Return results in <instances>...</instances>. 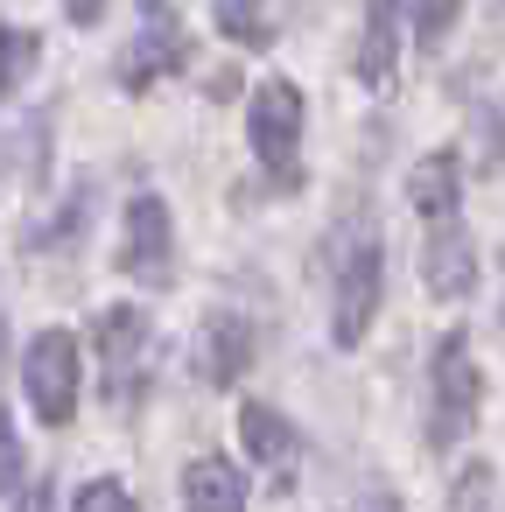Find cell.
Returning <instances> with one entry per match:
<instances>
[{"instance_id": "6da1fadb", "label": "cell", "mask_w": 505, "mask_h": 512, "mask_svg": "<svg viewBox=\"0 0 505 512\" xmlns=\"http://www.w3.org/2000/svg\"><path fill=\"white\" fill-rule=\"evenodd\" d=\"M477 400H484V372L470 358V330H442L428 365V449H456L477 421Z\"/></svg>"}, {"instance_id": "7a4b0ae2", "label": "cell", "mask_w": 505, "mask_h": 512, "mask_svg": "<svg viewBox=\"0 0 505 512\" xmlns=\"http://www.w3.org/2000/svg\"><path fill=\"white\" fill-rule=\"evenodd\" d=\"M246 141L260 155V176L274 190H295L302 183V92L288 78H267L246 106Z\"/></svg>"}, {"instance_id": "3957f363", "label": "cell", "mask_w": 505, "mask_h": 512, "mask_svg": "<svg viewBox=\"0 0 505 512\" xmlns=\"http://www.w3.org/2000/svg\"><path fill=\"white\" fill-rule=\"evenodd\" d=\"M379 281H386V246L372 232H351L337 253V281H330V337L344 351L365 344V330L379 316Z\"/></svg>"}, {"instance_id": "277c9868", "label": "cell", "mask_w": 505, "mask_h": 512, "mask_svg": "<svg viewBox=\"0 0 505 512\" xmlns=\"http://www.w3.org/2000/svg\"><path fill=\"white\" fill-rule=\"evenodd\" d=\"M78 386H85V372H78V337H71L64 323H43V330L29 337V351H22V393H29L36 421L64 428V421L78 414Z\"/></svg>"}, {"instance_id": "5b68a950", "label": "cell", "mask_w": 505, "mask_h": 512, "mask_svg": "<svg viewBox=\"0 0 505 512\" xmlns=\"http://www.w3.org/2000/svg\"><path fill=\"white\" fill-rule=\"evenodd\" d=\"M92 344H99V379H106V393H113V400H134L141 379L155 372V323L120 302V309H99Z\"/></svg>"}, {"instance_id": "8992f818", "label": "cell", "mask_w": 505, "mask_h": 512, "mask_svg": "<svg viewBox=\"0 0 505 512\" xmlns=\"http://www.w3.org/2000/svg\"><path fill=\"white\" fill-rule=\"evenodd\" d=\"M120 274L127 281H176V218L155 190H141L127 204V239H120Z\"/></svg>"}, {"instance_id": "52a82bcc", "label": "cell", "mask_w": 505, "mask_h": 512, "mask_svg": "<svg viewBox=\"0 0 505 512\" xmlns=\"http://www.w3.org/2000/svg\"><path fill=\"white\" fill-rule=\"evenodd\" d=\"M421 281L442 302H463L477 288V246H470L463 218H435L428 225V239H421Z\"/></svg>"}, {"instance_id": "ba28073f", "label": "cell", "mask_w": 505, "mask_h": 512, "mask_svg": "<svg viewBox=\"0 0 505 512\" xmlns=\"http://www.w3.org/2000/svg\"><path fill=\"white\" fill-rule=\"evenodd\" d=\"M183 57H190V43H183L176 8H148V15H141L134 50L120 57V85H127V92H148V85H155V78H169Z\"/></svg>"}, {"instance_id": "9c48e42d", "label": "cell", "mask_w": 505, "mask_h": 512, "mask_svg": "<svg viewBox=\"0 0 505 512\" xmlns=\"http://www.w3.org/2000/svg\"><path fill=\"white\" fill-rule=\"evenodd\" d=\"M253 351H260L253 316H239V309H211V316L197 323V372H204L211 386H232V379L253 365Z\"/></svg>"}, {"instance_id": "30bf717a", "label": "cell", "mask_w": 505, "mask_h": 512, "mask_svg": "<svg viewBox=\"0 0 505 512\" xmlns=\"http://www.w3.org/2000/svg\"><path fill=\"white\" fill-rule=\"evenodd\" d=\"M183 512H246V477L232 456H197L183 470Z\"/></svg>"}, {"instance_id": "8fae6325", "label": "cell", "mask_w": 505, "mask_h": 512, "mask_svg": "<svg viewBox=\"0 0 505 512\" xmlns=\"http://www.w3.org/2000/svg\"><path fill=\"white\" fill-rule=\"evenodd\" d=\"M407 190H414L421 225H435V218H463V169H456V155H449V148H442V155H421Z\"/></svg>"}, {"instance_id": "7c38bea8", "label": "cell", "mask_w": 505, "mask_h": 512, "mask_svg": "<svg viewBox=\"0 0 505 512\" xmlns=\"http://www.w3.org/2000/svg\"><path fill=\"white\" fill-rule=\"evenodd\" d=\"M239 435H246V449H253V463H267V470H288L295 463V428H288V414H274L267 400H246L239 407Z\"/></svg>"}, {"instance_id": "4fadbf2b", "label": "cell", "mask_w": 505, "mask_h": 512, "mask_svg": "<svg viewBox=\"0 0 505 512\" xmlns=\"http://www.w3.org/2000/svg\"><path fill=\"white\" fill-rule=\"evenodd\" d=\"M400 22H407V8H365V57H358V78H365L372 92H386V85H393Z\"/></svg>"}, {"instance_id": "5bb4252c", "label": "cell", "mask_w": 505, "mask_h": 512, "mask_svg": "<svg viewBox=\"0 0 505 512\" xmlns=\"http://www.w3.org/2000/svg\"><path fill=\"white\" fill-rule=\"evenodd\" d=\"M36 64H43V43L29 29H15V22H0V99H8Z\"/></svg>"}, {"instance_id": "9a60e30c", "label": "cell", "mask_w": 505, "mask_h": 512, "mask_svg": "<svg viewBox=\"0 0 505 512\" xmlns=\"http://www.w3.org/2000/svg\"><path fill=\"white\" fill-rule=\"evenodd\" d=\"M218 29H225L232 43H253V50L274 43V15H260V8H218Z\"/></svg>"}, {"instance_id": "2e32d148", "label": "cell", "mask_w": 505, "mask_h": 512, "mask_svg": "<svg viewBox=\"0 0 505 512\" xmlns=\"http://www.w3.org/2000/svg\"><path fill=\"white\" fill-rule=\"evenodd\" d=\"M71 512H141V505H134V491H127L120 477H92V484L71 498Z\"/></svg>"}, {"instance_id": "e0dca14e", "label": "cell", "mask_w": 505, "mask_h": 512, "mask_svg": "<svg viewBox=\"0 0 505 512\" xmlns=\"http://www.w3.org/2000/svg\"><path fill=\"white\" fill-rule=\"evenodd\" d=\"M22 484V442H15V421H8V407H0V498H8Z\"/></svg>"}, {"instance_id": "ac0fdd59", "label": "cell", "mask_w": 505, "mask_h": 512, "mask_svg": "<svg viewBox=\"0 0 505 512\" xmlns=\"http://www.w3.org/2000/svg\"><path fill=\"white\" fill-rule=\"evenodd\" d=\"M407 22L421 29V43H435V36H449V29H456V8H414Z\"/></svg>"}, {"instance_id": "d6986e66", "label": "cell", "mask_w": 505, "mask_h": 512, "mask_svg": "<svg viewBox=\"0 0 505 512\" xmlns=\"http://www.w3.org/2000/svg\"><path fill=\"white\" fill-rule=\"evenodd\" d=\"M358 512H400V498H393V491H365Z\"/></svg>"}, {"instance_id": "ffe728a7", "label": "cell", "mask_w": 505, "mask_h": 512, "mask_svg": "<svg viewBox=\"0 0 505 512\" xmlns=\"http://www.w3.org/2000/svg\"><path fill=\"white\" fill-rule=\"evenodd\" d=\"M22 512H50V491H36V498H29V505H22Z\"/></svg>"}, {"instance_id": "44dd1931", "label": "cell", "mask_w": 505, "mask_h": 512, "mask_svg": "<svg viewBox=\"0 0 505 512\" xmlns=\"http://www.w3.org/2000/svg\"><path fill=\"white\" fill-rule=\"evenodd\" d=\"M0 344H8V323H0Z\"/></svg>"}]
</instances>
